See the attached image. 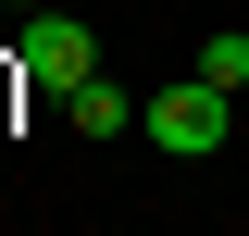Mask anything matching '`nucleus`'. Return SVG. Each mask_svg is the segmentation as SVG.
I'll return each mask as SVG.
<instances>
[{"label":"nucleus","mask_w":249,"mask_h":236,"mask_svg":"<svg viewBox=\"0 0 249 236\" xmlns=\"http://www.w3.org/2000/svg\"><path fill=\"white\" fill-rule=\"evenodd\" d=\"M137 137L175 149V162H212V149H224V87H199V75H187V87L137 100Z\"/></svg>","instance_id":"obj_1"},{"label":"nucleus","mask_w":249,"mask_h":236,"mask_svg":"<svg viewBox=\"0 0 249 236\" xmlns=\"http://www.w3.org/2000/svg\"><path fill=\"white\" fill-rule=\"evenodd\" d=\"M25 87H50V100L88 87V25L75 13H25Z\"/></svg>","instance_id":"obj_2"},{"label":"nucleus","mask_w":249,"mask_h":236,"mask_svg":"<svg viewBox=\"0 0 249 236\" xmlns=\"http://www.w3.org/2000/svg\"><path fill=\"white\" fill-rule=\"evenodd\" d=\"M187 75H199V87H224V100H237V87H249V37H237V25H224V37H199V62H187Z\"/></svg>","instance_id":"obj_3"},{"label":"nucleus","mask_w":249,"mask_h":236,"mask_svg":"<svg viewBox=\"0 0 249 236\" xmlns=\"http://www.w3.org/2000/svg\"><path fill=\"white\" fill-rule=\"evenodd\" d=\"M62 112L88 124V137H124V124H137V112H124V87H100V75H88V87H75V100H62Z\"/></svg>","instance_id":"obj_4"},{"label":"nucleus","mask_w":249,"mask_h":236,"mask_svg":"<svg viewBox=\"0 0 249 236\" xmlns=\"http://www.w3.org/2000/svg\"><path fill=\"white\" fill-rule=\"evenodd\" d=\"M13 13H50V0H13Z\"/></svg>","instance_id":"obj_5"}]
</instances>
